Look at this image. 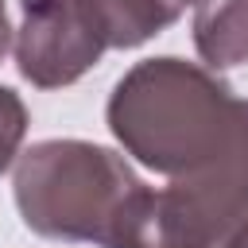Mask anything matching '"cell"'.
<instances>
[{
  "instance_id": "cell-4",
  "label": "cell",
  "mask_w": 248,
  "mask_h": 248,
  "mask_svg": "<svg viewBox=\"0 0 248 248\" xmlns=\"http://www.w3.org/2000/svg\"><path fill=\"white\" fill-rule=\"evenodd\" d=\"M23 23L16 31L19 74L39 89L74 85L108 50L85 0H19Z\"/></svg>"
},
{
  "instance_id": "cell-3",
  "label": "cell",
  "mask_w": 248,
  "mask_h": 248,
  "mask_svg": "<svg viewBox=\"0 0 248 248\" xmlns=\"http://www.w3.org/2000/svg\"><path fill=\"white\" fill-rule=\"evenodd\" d=\"M244 240L248 174L236 163H217L147 190L116 248H240Z\"/></svg>"
},
{
  "instance_id": "cell-1",
  "label": "cell",
  "mask_w": 248,
  "mask_h": 248,
  "mask_svg": "<svg viewBox=\"0 0 248 248\" xmlns=\"http://www.w3.org/2000/svg\"><path fill=\"white\" fill-rule=\"evenodd\" d=\"M108 128L143 167L178 178L232 163L236 97L209 70L182 58L136 62L108 97Z\"/></svg>"
},
{
  "instance_id": "cell-10",
  "label": "cell",
  "mask_w": 248,
  "mask_h": 248,
  "mask_svg": "<svg viewBox=\"0 0 248 248\" xmlns=\"http://www.w3.org/2000/svg\"><path fill=\"white\" fill-rule=\"evenodd\" d=\"M240 248H248V240H244V244H240Z\"/></svg>"
},
{
  "instance_id": "cell-2",
  "label": "cell",
  "mask_w": 248,
  "mask_h": 248,
  "mask_svg": "<svg viewBox=\"0 0 248 248\" xmlns=\"http://www.w3.org/2000/svg\"><path fill=\"white\" fill-rule=\"evenodd\" d=\"M147 186L108 147L43 140L16 159V205L23 225L50 240L116 248Z\"/></svg>"
},
{
  "instance_id": "cell-6",
  "label": "cell",
  "mask_w": 248,
  "mask_h": 248,
  "mask_svg": "<svg viewBox=\"0 0 248 248\" xmlns=\"http://www.w3.org/2000/svg\"><path fill=\"white\" fill-rule=\"evenodd\" d=\"M194 46L213 70L248 62V0H198Z\"/></svg>"
},
{
  "instance_id": "cell-5",
  "label": "cell",
  "mask_w": 248,
  "mask_h": 248,
  "mask_svg": "<svg viewBox=\"0 0 248 248\" xmlns=\"http://www.w3.org/2000/svg\"><path fill=\"white\" fill-rule=\"evenodd\" d=\"M85 4L97 27L105 31L108 50H128L147 43L163 27H170L186 12V4H198V0H85Z\"/></svg>"
},
{
  "instance_id": "cell-9",
  "label": "cell",
  "mask_w": 248,
  "mask_h": 248,
  "mask_svg": "<svg viewBox=\"0 0 248 248\" xmlns=\"http://www.w3.org/2000/svg\"><path fill=\"white\" fill-rule=\"evenodd\" d=\"M8 46H12V27H8V12H4V0H0V62H4Z\"/></svg>"
},
{
  "instance_id": "cell-7",
  "label": "cell",
  "mask_w": 248,
  "mask_h": 248,
  "mask_svg": "<svg viewBox=\"0 0 248 248\" xmlns=\"http://www.w3.org/2000/svg\"><path fill=\"white\" fill-rule=\"evenodd\" d=\"M23 136H27V105L19 101L16 89L0 85V174L16 163Z\"/></svg>"
},
{
  "instance_id": "cell-8",
  "label": "cell",
  "mask_w": 248,
  "mask_h": 248,
  "mask_svg": "<svg viewBox=\"0 0 248 248\" xmlns=\"http://www.w3.org/2000/svg\"><path fill=\"white\" fill-rule=\"evenodd\" d=\"M232 163L248 174V101L236 97V136H232Z\"/></svg>"
}]
</instances>
